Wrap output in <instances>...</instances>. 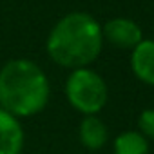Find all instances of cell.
Instances as JSON below:
<instances>
[{
	"label": "cell",
	"mask_w": 154,
	"mask_h": 154,
	"mask_svg": "<svg viewBox=\"0 0 154 154\" xmlns=\"http://www.w3.org/2000/svg\"><path fill=\"white\" fill-rule=\"evenodd\" d=\"M103 35L100 22L84 11L63 15L45 40L47 56L63 69L89 67L102 53Z\"/></svg>",
	"instance_id": "6da1fadb"
},
{
	"label": "cell",
	"mask_w": 154,
	"mask_h": 154,
	"mask_svg": "<svg viewBox=\"0 0 154 154\" xmlns=\"http://www.w3.org/2000/svg\"><path fill=\"white\" fill-rule=\"evenodd\" d=\"M51 98L45 71L29 58H13L0 67V107L17 118L40 114Z\"/></svg>",
	"instance_id": "7a4b0ae2"
},
{
	"label": "cell",
	"mask_w": 154,
	"mask_h": 154,
	"mask_svg": "<svg viewBox=\"0 0 154 154\" xmlns=\"http://www.w3.org/2000/svg\"><path fill=\"white\" fill-rule=\"evenodd\" d=\"M65 98L69 105L84 116L98 114L107 100L109 89L102 76L91 67L72 69L65 80Z\"/></svg>",
	"instance_id": "3957f363"
},
{
	"label": "cell",
	"mask_w": 154,
	"mask_h": 154,
	"mask_svg": "<svg viewBox=\"0 0 154 154\" xmlns=\"http://www.w3.org/2000/svg\"><path fill=\"white\" fill-rule=\"evenodd\" d=\"M102 35H103V42L107 40L111 45L118 47V49H134L141 40H143V33L141 27L125 17H118V18H111L102 26Z\"/></svg>",
	"instance_id": "277c9868"
},
{
	"label": "cell",
	"mask_w": 154,
	"mask_h": 154,
	"mask_svg": "<svg viewBox=\"0 0 154 154\" xmlns=\"http://www.w3.org/2000/svg\"><path fill=\"white\" fill-rule=\"evenodd\" d=\"M26 132L20 118L0 107V154H22Z\"/></svg>",
	"instance_id": "5b68a950"
},
{
	"label": "cell",
	"mask_w": 154,
	"mask_h": 154,
	"mask_svg": "<svg viewBox=\"0 0 154 154\" xmlns=\"http://www.w3.org/2000/svg\"><path fill=\"white\" fill-rule=\"evenodd\" d=\"M131 69L145 85H154V40L143 38L131 49Z\"/></svg>",
	"instance_id": "8992f818"
},
{
	"label": "cell",
	"mask_w": 154,
	"mask_h": 154,
	"mask_svg": "<svg viewBox=\"0 0 154 154\" xmlns=\"http://www.w3.org/2000/svg\"><path fill=\"white\" fill-rule=\"evenodd\" d=\"M78 138L85 149L98 150L107 143L109 131H107V125L103 123V120L98 118V114H91V116H84V120L80 122Z\"/></svg>",
	"instance_id": "52a82bcc"
},
{
	"label": "cell",
	"mask_w": 154,
	"mask_h": 154,
	"mask_svg": "<svg viewBox=\"0 0 154 154\" xmlns=\"http://www.w3.org/2000/svg\"><path fill=\"white\" fill-rule=\"evenodd\" d=\"M114 154H149V140L140 131H123L114 140Z\"/></svg>",
	"instance_id": "ba28073f"
},
{
	"label": "cell",
	"mask_w": 154,
	"mask_h": 154,
	"mask_svg": "<svg viewBox=\"0 0 154 154\" xmlns=\"http://www.w3.org/2000/svg\"><path fill=\"white\" fill-rule=\"evenodd\" d=\"M138 131L149 140L154 141V107L145 109L138 116Z\"/></svg>",
	"instance_id": "9c48e42d"
},
{
	"label": "cell",
	"mask_w": 154,
	"mask_h": 154,
	"mask_svg": "<svg viewBox=\"0 0 154 154\" xmlns=\"http://www.w3.org/2000/svg\"><path fill=\"white\" fill-rule=\"evenodd\" d=\"M152 31H154V26H152Z\"/></svg>",
	"instance_id": "30bf717a"
}]
</instances>
